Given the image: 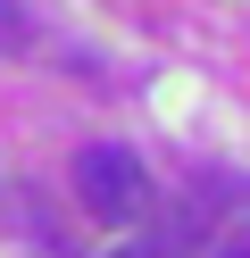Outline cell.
I'll return each instance as SVG.
<instances>
[{
  "mask_svg": "<svg viewBox=\"0 0 250 258\" xmlns=\"http://www.w3.org/2000/svg\"><path fill=\"white\" fill-rule=\"evenodd\" d=\"M75 200L100 225H142L150 217V175L125 142H83L75 150Z\"/></svg>",
  "mask_w": 250,
  "mask_h": 258,
  "instance_id": "obj_1",
  "label": "cell"
},
{
  "mask_svg": "<svg viewBox=\"0 0 250 258\" xmlns=\"http://www.w3.org/2000/svg\"><path fill=\"white\" fill-rule=\"evenodd\" d=\"M192 233H200V208H192L183 225H167V233H133V241H117L109 258H183V250H192Z\"/></svg>",
  "mask_w": 250,
  "mask_h": 258,
  "instance_id": "obj_2",
  "label": "cell"
},
{
  "mask_svg": "<svg viewBox=\"0 0 250 258\" xmlns=\"http://www.w3.org/2000/svg\"><path fill=\"white\" fill-rule=\"evenodd\" d=\"M33 25H25V0H0V50H17Z\"/></svg>",
  "mask_w": 250,
  "mask_h": 258,
  "instance_id": "obj_3",
  "label": "cell"
},
{
  "mask_svg": "<svg viewBox=\"0 0 250 258\" xmlns=\"http://www.w3.org/2000/svg\"><path fill=\"white\" fill-rule=\"evenodd\" d=\"M217 258H250V241H225V250H217Z\"/></svg>",
  "mask_w": 250,
  "mask_h": 258,
  "instance_id": "obj_4",
  "label": "cell"
}]
</instances>
